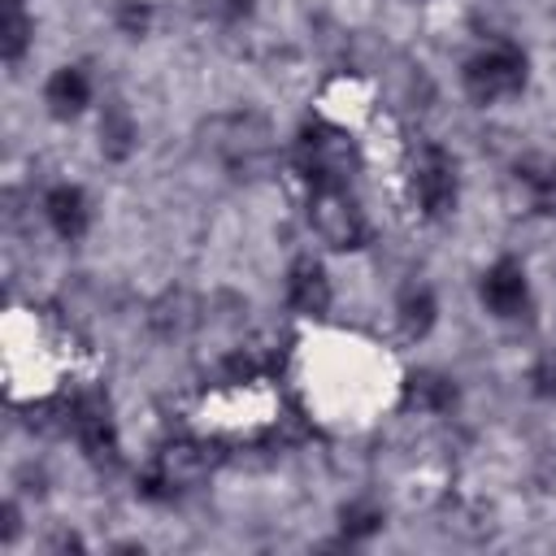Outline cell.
<instances>
[{
  "mask_svg": "<svg viewBox=\"0 0 556 556\" xmlns=\"http://www.w3.org/2000/svg\"><path fill=\"white\" fill-rule=\"evenodd\" d=\"M530 391L539 400H556V352L539 356V365L530 369Z\"/></svg>",
  "mask_w": 556,
  "mask_h": 556,
  "instance_id": "20",
  "label": "cell"
},
{
  "mask_svg": "<svg viewBox=\"0 0 556 556\" xmlns=\"http://www.w3.org/2000/svg\"><path fill=\"white\" fill-rule=\"evenodd\" d=\"M30 39H35V22L26 17V9L22 4H4V17H0V56L9 65H17L26 56Z\"/></svg>",
  "mask_w": 556,
  "mask_h": 556,
  "instance_id": "15",
  "label": "cell"
},
{
  "mask_svg": "<svg viewBox=\"0 0 556 556\" xmlns=\"http://www.w3.org/2000/svg\"><path fill=\"white\" fill-rule=\"evenodd\" d=\"M382 521H387L382 508L369 504V500H352V504L339 508V530H343L348 543H365V539H374V534L382 530Z\"/></svg>",
  "mask_w": 556,
  "mask_h": 556,
  "instance_id": "16",
  "label": "cell"
},
{
  "mask_svg": "<svg viewBox=\"0 0 556 556\" xmlns=\"http://www.w3.org/2000/svg\"><path fill=\"white\" fill-rule=\"evenodd\" d=\"M295 169L308 182V191H334V187H352L356 174V148L339 126L326 122H308L295 135Z\"/></svg>",
  "mask_w": 556,
  "mask_h": 556,
  "instance_id": "2",
  "label": "cell"
},
{
  "mask_svg": "<svg viewBox=\"0 0 556 556\" xmlns=\"http://www.w3.org/2000/svg\"><path fill=\"white\" fill-rule=\"evenodd\" d=\"M517 182H521L539 204H547V200L556 195V161H552V156H539V152L521 156V161H517Z\"/></svg>",
  "mask_w": 556,
  "mask_h": 556,
  "instance_id": "17",
  "label": "cell"
},
{
  "mask_svg": "<svg viewBox=\"0 0 556 556\" xmlns=\"http://www.w3.org/2000/svg\"><path fill=\"white\" fill-rule=\"evenodd\" d=\"M70 430H74L78 447L91 460H113L117 456V421H113V408L100 391H83L70 404Z\"/></svg>",
  "mask_w": 556,
  "mask_h": 556,
  "instance_id": "7",
  "label": "cell"
},
{
  "mask_svg": "<svg viewBox=\"0 0 556 556\" xmlns=\"http://www.w3.org/2000/svg\"><path fill=\"white\" fill-rule=\"evenodd\" d=\"M208 469H213V460L200 443H169L152 460V469L139 478V495L143 500H174L178 491H191L195 482H204Z\"/></svg>",
  "mask_w": 556,
  "mask_h": 556,
  "instance_id": "5",
  "label": "cell"
},
{
  "mask_svg": "<svg viewBox=\"0 0 556 556\" xmlns=\"http://www.w3.org/2000/svg\"><path fill=\"white\" fill-rule=\"evenodd\" d=\"M43 217H48V226L61 235V239H83L87 235V226H91V204H87V195H83V187H74V182H56L48 195H43Z\"/></svg>",
  "mask_w": 556,
  "mask_h": 556,
  "instance_id": "10",
  "label": "cell"
},
{
  "mask_svg": "<svg viewBox=\"0 0 556 556\" xmlns=\"http://www.w3.org/2000/svg\"><path fill=\"white\" fill-rule=\"evenodd\" d=\"M413 195H417V204H421V213L430 222H443V217L456 213L460 174H456V161L443 148H434V143L421 148V156L413 165Z\"/></svg>",
  "mask_w": 556,
  "mask_h": 556,
  "instance_id": "6",
  "label": "cell"
},
{
  "mask_svg": "<svg viewBox=\"0 0 556 556\" xmlns=\"http://www.w3.org/2000/svg\"><path fill=\"white\" fill-rule=\"evenodd\" d=\"M139 143V130H135V117L122 109V104H109L100 113V152L104 161H126Z\"/></svg>",
  "mask_w": 556,
  "mask_h": 556,
  "instance_id": "14",
  "label": "cell"
},
{
  "mask_svg": "<svg viewBox=\"0 0 556 556\" xmlns=\"http://www.w3.org/2000/svg\"><path fill=\"white\" fill-rule=\"evenodd\" d=\"M113 22H117V30H122L126 39H143L148 26H152V9H148L143 0H122L117 13H113Z\"/></svg>",
  "mask_w": 556,
  "mask_h": 556,
  "instance_id": "19",
  "label": "cell"
},
{
  "mask_svg": "<svg viewBox=\"0 0 556 556\" xmlns=\"http://www.w3.org/2000/svg\"><path fill=\"white\" fill-rule=\"evenodd\" d=\"M434 317H439V300L426 282H408L395 300V321H400V334L404 339H426L434 330Z\"/></svg>",
  "mask_w": 556,
  "mask_h": 556,
  "instance_id": "12",
  "label": "cell"
},
{
  "mask_svg": "<svg viewBox=\"0 0 556 556\" xmlns=\"http://www.w3.org/2000/svg\"><path fill=\"white\" fill-rule=\"evenodd\" d=\"M204 148L235 178H256L274 165V130L256 113H222L204 126Z\"/></svg>",
  "mask_w": 556,
  "mask_h": 556,
  "instance_id": "1",
  "label": "cell"
},
{
  "mask_svg": "<svg viewBox=\"0 0 556 556\" xmlns=\"http://www.w3.org/2000/svg\"><path fill=\"white\" fill-rule=\"evenodd\" d=\"M4 4H22V0H4Z\"/></svg>",
  "mask_w": 556,
  "mask_h": 556,
  "instance_id": "22",
  "label": "cell"
},
{
  "mask_svg": "<svg viewBox=\"0 0 556 556\" xmlns=\"http://www.w3.org/2000/svg\"><path fill=\"white\" fill-rule=\"evenodd\" d=\"M287 304L295 313H304V317H321L330 308V278H326L321 261H313V256L291 261V269H287Z\"/></svg>",
  "mask_w": 556,
  "mask_h": 556,
  "instance_id": "9",
  "label": "cell"
},
{
  "mask_svg": "<svg viewBox=\"0 0 556 556\" xmlns=\"http://www.w3.org/2000/svg\"><path fill=\"white\" fill-rule=\"evenodd\" d=\"M526 78H530V61L517 43H486L460 70V83H465L469 100H478V104H495V100L526 91Z\"/></svg>",
  "mask_w": 556,
  "mask_h": 556,
  "instance_id": "3",
  "label": "cell"
},
{
  "mask_svg": "<svg viewBox=\"0 0 556 556\" xmlns=\"http://www.w3.org/2000/svg\"><path fill=\"white\" fill-rule=\"evenodd\" d=\"M408 400L421 408V413H452L460 391H456V378L439 374V369H417L408 378Z\"/></svg>",
  "mask_w": 556,
  "mask_h": 556,
  "instance_id": "13",
  "label": "cell"
},
{
  "mask_svg": "<svg viewBox=\"0 0 556 556\" xmlns=\"http://www.w3.org/2000/svg\"><path fill=\"white\" fill-rule=\"evenodd\" d=\"M200 313H195V300L191 295H165V304H156V326L169 334V330H187L191 321H195Z\"/></svg>",
  "mask_w": 556,
  "mask_h": 556,
  "instance_id": "18",
  "label": "cell"
},
{
  "mask_svg": "<svg viewBox=\"0 0 556 556\" xmlns=\"http://www.w3.org/2000/svg\"><path fill=\"white\" fill-rule=\"evenodd\" d=\"M308 222L317 230L321 243H330L334 252H356L369 243V217L356 204L352 187H334V191H313L308 195Z\"/></svg>",
  "mask_w": 556,
  "mask_h": 556,
  "instance_id": "4",
  "label": "cell"
},
{
  "mask_svg": "<svg viewBox=\"0 0 556 556\" xmlns=\"http://www.w3.org/2000/svg\"><path fill=\"white\" fill-rule=\"evenodd\" d=\"M13 539H17V508L4 504V543H13Z\"/></svg>",
  "mask_w": 556,
  "mask_h": 556,
  "instance_id": "21",
  "label": "cell"
},
{
  "mask_svg": "<svg viewBox=\"0 0 556 556\" xmlns=\"http://www.w3.org/2000/svg\"><path fill=\"white\" fill-rule=\"evenodd\" d=\"M478 295H482L486 313H495V317H504V321H508V317H521V313L530 308V278H526V265L513 261V256H500V261L482 274Z\"/></svg>",
  "mask_w": 556,
  "mask_h": 556,
  "instance_id": "8",
  "label": "cell"
},
{
  "mask_svg": "<svg viewBox=\"0 0 556 556\" xmlns=\"http://www.w3.org/2000/svg\"><path fill=\"white\" fill-rule=\"evenodd\" d=\"M43 104H48V113H52L56 122L78 117V113L91 104V83H87V74H83L78 65L52 70V78H48V87H43Z\"/></svg>",
  "mask_w": 556,
  "mask_h": 556,
  "instance_id": "11",
  "label": "cell"
}]
</instances>
